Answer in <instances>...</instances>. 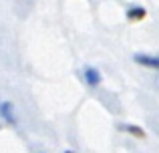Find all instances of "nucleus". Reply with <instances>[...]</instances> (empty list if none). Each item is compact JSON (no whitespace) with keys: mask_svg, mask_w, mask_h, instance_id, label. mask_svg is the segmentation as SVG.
Masks as SVG:
<instances>
[{"mask_svg":"<svg viewBox=\"0 0 159 153\" xmlns=\"http://www.w3.org/2000/svg\"><path fill=\"white\" fill-rule=\"evenodd\" d=\"M121 131H127L129 135H135V137H145V131L141 127H135V125H119Z\"/></svg>","mask_w":159,"mask_h":153,"instance_id":"5","label":"nucleus"},{"mask_svg":"<svg viewBox=\"0 0 159 153\" xmlns=\"http://www.w3.org/2000/svg\"><path fill=\"white\" fill-rule=\"evenodd\" d=\"M135 63L141 65V67H147V69H155L159 71V56L155 55H135Z\"/></svg>","mask_w":159,"mask_h":153,"instance_id":"2","label":"nucleus"},{"mask_svg":"<svg viewBox=\"0 0 159 153\" xmlns=\"http://www.w3.org/2000/svg\"><path fill=\"white\" fill-rule=\"evenodd\" d=\"M0 117H2L8 125H14L16 123V111H14V105H12L10 101L0 103Z\"/></svg>","mask_w":159,"mask_h":153,"instance_id":"1","label":"nucleus"},{"mask_svg":"<svg viewBox=\"0 0 159 153\" xmlns=\"http://www.w3.org/2000/svg\"><path fill=\"white\" fill-rule=\"evenodd\" d=\"M83 79H85V83L89 87H97L99 83H101V73H99L97 69H93V67H85V71H83Z\"/></svg>","mask_w":159,"mask_h":153,"instance_id":"3","label":"nucleus"},{"mask_svg":"<svg viewBox=\"0 0 159 153\" xmlns=\"http://www.w3.org/2000/svg\"><path fill=\"white\" fill-rule=\"evenodd\" d=\"M65 153H73V151H65Z\"/></svg>","mask_w":159,"mask_h":153,"instance_id":"6","label":"nucleus"},{"mask_svg":"<svg viewBox=\"0 0 159 153\" xmlns=\"http://www.w3.org/2000/svg\"><path fill=\"white\" fill-rule=\"evenodd\" d=\"M145 8H141V6H131L127 10V18L129 20H133V22H137V20H141V18H145Z\"/></svg>","mask_w":159,"mask_h":153,"instance_id":"4","label":"nucleus"},{"mask_svg":"<svg viewBox=\"0 0 159 153\" xmlns=\"http://www.w3.org/2000/svg\"><path fill=\"white\" fill-rule=\"evenodd\" d=\"M157 85H159V79H157Z\"/></svg>","mask_w":159,"mask_h":153,"instance_id":"7","label":"nucleus"}]
</instances>
